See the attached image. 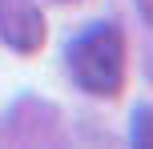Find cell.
<instances>
[{
    "label": "cell",
    "instance_id": "1",
    "mask_svg": "<svg viewBox=\"0 0 153 149\" xmlns=\"http://www.w3.org/2000/svg\"><path fill=\"white\" fill-rule=\"evenodd\" d=\"M69 77L85 89L89 97L113 101L125 85V36L117 24H93L81 36L69 40L65 48Z\"/></svg>",
    "mask_w": 153,
    "mask_h": 149
},
{
    "label": "cell",
    "instance_id": "3",
    "mask_svg": "<svg viewBox=\"0 0 153 149\" xmlns=\"http://www.w3.org/2000/svg\"><path fill=\"white\" fill-rule=\"evenodd\" d=\"M129 149H153V105L133 109V141Z\"/></svg>",
    "mask_w": 153,
    "mask_h": 149
},
{
    "label": "cell",
    "instance_id": "5",
    "mask_svg": "<svg viewBox=\"0 0 153 149\" xmlns=\"http://www.w3.org/2000/svg\"><path fill=\"white\" fill-rule=\"evenodd\" d=\"M61 4H81V0H61Z\"/></svg>",
    "mask_w": 153,
    "mask_h": 149
},
{
    "label": "cell",
    "instance_id": "2",
    "mask_svg": "<svg viewBox=\"0 0 153 149\" xmlns=\"http://www.w3.org/2000/svg\"><path fill=\"white\" fill-rule=\"evenodd\" d=\"M45 12L36 8V0H0V40L12 53H40L45 48Z\"/></svg>",
    "mask_w": 153,
    "mask_h": 149
},
{
    "label": "cell",
    "instance_id": "4",
    "mask_svg": "<svg viewBox=\"0 0 153 149\" xmlns=\"http://www.w3.org/2000/svg\"><path fill=\"white\" fill-rule=\"evenodd\" d=\"M133 4H137L141 20H145V28H149V61H145V73L153 77V0H133Z\"/></svg>",
    "mask_w": 153,
    "mask_h": 149
}]
</instances>
